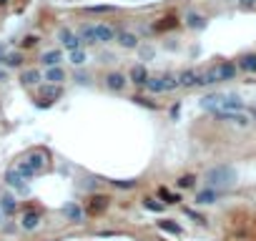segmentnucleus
Listing matches in <instances>:
<instances>
[{
  "label": "nucleus",
  "instance_id": "obj_1",
  "mask_svg": "<svg viewBox=\"0 0 256 241\" xmlns=\"http://www.w3.org/2000/svg\"><path fill=\"white\" fill-rule=\"evenodd\" d=\"M236 181H239V173L231 169V166H216V169H211V171L206 173V184H208L211 189H219V191L234 186Z\"/></svg>",
  "mask_w": 256,
  "mask_h": 241
},
{
  "label": "nucleus",
  "instance_id": "obj_2",
  "mask_svg": "<svg viewBox=\"0 0 256 241\" xmlns=\"http://www.w3.org/2000/svg\"><path fill=\"white\" fill-rule=\"evenodd\" d=\"M81 38L85 43H113L116 40V28L108 23H96V25H85L81 30Z\"/></svg>",
  "mask_w": 256,
  "mask_h": 241
},
{
  "label": "nucleus",
  "instance_id": "obj_3",
  "mask_svg": "<svg viewBox=\"0 0 256 241\" xmlns=\"http://www.w3.org/2000/svg\"><path fill=\"white\" fill-rule=\"evenodd\" d=\"M143 88L148 93L158 96V93H171V90L181 88V83H178V75H156V78H148Z\"/></svg>",
  "mask_w": 256,
  "mask_h": 241
},
{
  "label": "nucleus",
  "instance_id": "obj_4",
  "mask_svg": "<svg viewBox=\"0 0 256 241\" xmlns=\"http://www.w3.org/2000/svg\"><path fill=\"white\" fill-rule=\"evenodd\" d=\"M28 163H30V169H33L35 173H43L45 169L51 166V156H48V151L45 148H35V151H30L28 156H23Z\"/></svg>",
  "mask_w": 256,
  "mask_h": 241
},
{
  "label": "nucleus",
  "instance_id": "obj_5",
  "mask_svg": "<svg viewBox=\"0 0 256 241\" xmlns=\"http://www.w3.org/2000/svg\"><path fill=\"white\" fill-rule=\"evenodd\" d=\"M214 116L221 118V120H229V123H236L239 128L251 126V116H249L246 111H216Z\"/></svg>",
  "mask_w": 256,
  "mask_h": 241
},
{
  "label": "nucleus",
  "instance_id": "obj_6",
  "mask_svg": "<svg viewBox=\"0 0 256 241\" xmlns=\"http://www.w3.org/2000/svg\"><path fill=\"white\" fill-rule=\"evenodd\" d=\"M178 83H181V88H204L206 86L204 73L193 70V68H186L184 73H178Z\"/></svg>",
  "mask_w": 256,
  "mask_h": 241
},
{
  "label": "nucleus",
  "instance_id": "obj_7",
  "mask_svg": "<svg viewBox=\"0 0 256 241\" xmlns=\"http://www.w3.org/2000/svg\"><path fill=\"white\" fill-rule=\"evenodd\" d=\"M5 186L15 189L18 193H28V178H25V176H23L18 169H15V166H13V169H8V171H5Z\"/></svg>",
  "mask_w": 256,
  "mask_h": 241
},
{
  "label": "nucleus",
  "instance_id": "obj_8",
  "mask_svg": "<svg viewBox=\"0 0 256 241\" xmlns=\"http://www.w3.org/2000/svg\"><path fill=\"white\" fill-rule=\"evenodd\" d=\"M58 38H60V45H63L66 51H78L83 48V38L78 33H73L70 28H60L58 30Z\"/></svg>",
  "mask_w": 256,
  "mask_h": 241
},
{
  "label": "nucleus",
  "instance_id": "obj_9",
  "mask_svg": "<svg viewBox=\"0 0 256 241\" xmlns=\"http://www.w3.org/2000/svg\"><path fill=\"white\" fill-rule=\"evenodd\" d=\"M108 206H111V199H108V196H103V193H96V196H90V199H88V204H85V211H88L90 216H101V214H103V211L108 208Z\"/></svg>",
  "mask_w": 256,
  "mask_h": 241
},
{
  "label": "nucleus",
  "instance_id": "obj_10",
  "mask_svg": "<svg viewBox=\"0 0 256 241\" xmlns=\"http://www.w3.org/2000/svg\"><path fill=\"white\" fill-rule=\"evenodd\" d=\"M214 73H216V81L223 83V81H234L236 73H239V66L231 63V60H223V63L214 66Z\"/></svg>",
  "mask_w": 256,
  "mask_h": 241
},
{
  "label": "nucleus",
  "instance_id": "obj_11",
  "mask_svg": "<svg viewBox=\"0 0 256 241\" xmlns=\"http://www.w3.org/2000/svg\"><path fill=\"white\" fill-rule=\"evenodd\" d=\"M216 111H246V103L241 101L236 93H223L221 105H219ZM216 111H211V113H216Z\"/></svg>",
  "mask_w": 256,
  "mask_h": 241
},
{
  "label": "nucleus",
  "instance_id": "obj_12",
  "mask_svg": "<svg viewBox=\"0 0 256 241\" xmlns=\"http://www.w3.org/2000/svg\"><path fill=\"white\" fill-rule=\"evenodd\" d=\"M116 43L120 48H138V35L131 33V30H116Z\"/></svg>",
  "mask_w": 256,
  "mask_h": 241
},
{
  "label": "nucleus",
  "instance_id": "obj_13",
  "mask_svg": "<svg viewBox=\"0 0 256 241\" xmlns=\"http://www.w3.org/2000/svg\"><path fill=\"white\" fill-rule=\"evenodd\" d=\"M43 81H48V83H53V86H63V83H66V70L60 68V66L45 68V73H43Z\"/></svg>",
  "mask_w": 256,
  "mask_h": 241
},
{
  "label": "nucleus",
  "instance_id": "obj_14",
  "mask_svg": "<svg viewBox=\"0 0 256 241\" xmlns=\"http://www.w3.org/2000/svg\"><path fill=\"white\" fill-rule=\"evenodd\" d=\"M18 199H15L13 193H3L0 196V211H3L5 216H15V211H18Z\"/></svg>",
  "mask_w": 256,
  "mask_h": 241
},
{
  "label": "nucleus",
  "instance_id": "obj_15",
  "mask_svg": "<svg viewBox=\"0 0 256 241\" xmlns=\"http://www.w3.org/2000/svg\"><path fill=\"white\" fill-rule=\"evenodd\" d=\"M105 86H108L111 90H116V93H120V90L128 86V78L123 73H108L105 75Z\"/></svg>",
  "mask_w": 256,
  "mask_h": 241
},
{
  "label": "nucleus",
  "instance_id": "obj_16",
  "mask_svg": "<svg viewBox=\"0 0 256 241\" xmlns=\"http://www.w3.org/2000/svg\"><path fill=\"white\" fill-rule=\"evenodd\" d=\"M23 63H25V53L23 51H8L5 53V58H3V66L5 68H23Z\"/></svg>",
  "mask_w": 256,
  "mask_h": 241
},
{
  "label": "nucleus",
  "instance_id": "obj_17",
  "mask_svg": "<svg viewBox=\"0 0 256 241\" xmlns=\"http://www.w3.org/2000/svg\"><path fill=\"white\" fill-rule=\"evenodd\" d=\"M40 226V214L38 211H25L23 219H20V229L23 231H35Z\"/></svg>",
  "mask_w": 256,
  "mask_h": 241
},
{
  "label": "nucleus",
  "instance_id": "obj_18",
  "mask_svg": "<svg viewBox=\"0 0 256 241\" xmlns=\"http://www.w3.org/2000/svg\"><path fill=\"white\" fill-rule=\"evenodd\" d=\"M20 83L23 86H40L43 83V73L38 68H25L20 73Z\"/></svg>",
  "mask_w": 256,
  "mask_h": 241
},
{
  "label": "nucleus",
  "instance_id": "obj_19",
  "mask_svg": "<svg viewBox=\"0 0 256 241\" xmlns=\"http://www.w3.org/2000/svg\"><path fill=\"white\" fill-rule=\"evenodd\" d=\"M60 60H63V51L60 48H53V51H45L40 55V63L45 68H53V66H60Z\"/></svg>",
  "mask_w": 256,
  "mask_h": 241
},
{
  "label": "nucleus",
  "instance_id": "obj_20",
  "mask_svg": "<svg viewBox=\"0 0 256 241\" xmlns=\"http://www.w3.org/2000/svg\"><path fill=\"white\" fill-rule=\"evenodd\" d=\"M151 78V75H148V70H146V66H133L131 68V73H128V81L131 83H136V86H146V81Z\"/></svg>",
  "mask_w": 256,
  "mask_h": 241
},
{
  "label": "nucleus",
  "instance_id": "obj_21",
  "mask_svg": "<svg viewBox=\"0 0 256 241\" xmlns=\"http://www.w3.org/2000/svg\"><path fill=\"white\" fill-rule=\"evenodd\" d=\"M219 196H221V191L219 189H204V191H199V193H196V204H214V201H219Z\"/></svg>",
  "mask_w": 256,
  "mask_h": 241
},
{
  "label": "nucleus",
  "instance_id": "obj_22",
  "mask_svg": "<svg viewBox=\"0 0 256 241\" xmlns=\"http://www.w3.org/2000/svg\"><path fill=\"white\" fill-rule=\"evenodd\" d=\"M239 70H244V73H256V53H244L239 58Z\"/></svg>",
  "mask_w": 256,
  "mask_h": 241
},
{
  "label": "nucleus",
  "instance_id": "obj_23",
  "mask_svg": "<svg viewBox=\"0 0 256 241\" xmlns=\"http://www.w3.org/2000/svg\"><path fill=\"white\" fill-rule=\"evenodd\" d=\"M173 28H178V18H176V15H166V18H161V23L154 25L156 33H166V30H173Z\"/></svg>",
  "mask_w": 256,
  "mask_h": 241
},
{
  "label": "nucleus",
  "instance_id": "obj_24",
  "mask_svg": "<svg viewBox=\"0 0 256 241\" xmlns=\"http://www.w3.org/2000/svg\"><path fill=\"white\" fill-rule=\"evenodd\" d=\"M63 214L70 219V221H75V224H81L83 221V216H85V211L78 206V204H68L66 208H63Z\"/></svg>",
  "mask_w": 256,
  "mask_h": 241
},
{
  "label": "nucleus",
  "instance_id": "obj_25",
  "mask_svg": "<svg viewBox=\"0 0 256 241\" xmlns=\"http://www.w3.org/2000/svg\"><path fill=\"white\" fill-rule=\"evenodd\" d=\"M186 25L193 28V30H204L206 28V18H204V15H199V13H188L186 15Z\"/></svg>",
  "mask_w": 256,
  "mask_h": 241
},
{
  "label": "nucleus",
  "instance_id": "obj_26",
  "mask_svg": "<svg viewBox=\"0 0 256 241\" xmlns=\"http://www.w3.org/2000/svg\"><path fill=\"white\" fill-rule=\"evenodd\" d=\"M60 96H63V88H60V86H53V83H51L48 88H43V93H40V98L51 101V103H53V101H58Z\"/></svg>",
  "mask_w": 256,
  "mask_h": 241
},
{
  "label": "nucleus",
  "instance_id": "obj_27",
  "mask_svg": "<svg viewBox=\"0 0 256 241\" xmlns=\"http://www.w3.org/2000/svg\"><path fill=\"white\" fill-rule=\"evenodd\" d=\"M68 60L75 66V68H81V66H85V60H88V55H85V51L83 48H78V51H68Z\"/></svg>",
  "mask_w": 256,
  "mask_h": 241
},
{
  "label": "nucleus",
  "instance_id": "obj_28",
  "mask_svg": "<svg viewBox=\"0 0 256 241\" xmlns=\"http://www.w3.org/2000/svg\"><path fill=\"white\" fill-rule=\"evenodd\" d=\"M158 229H161V231H166V234L181 236V226H178L176 221H171V219H163V221H158Z\"/></svg>",
  "mask_w": 256,
  "mask_h": 241
},
{
  "label": "nucleus",
  "instance_id": "obj_29",
  "mask_svg": "<svg viewBox=\"0 0 256 241\" xmlns=\"http://www.w3.org/2000/svg\"><path fill=\"white\" fill-rule=\"evenodd\" d=\"M15 169H18V171H20V173H23V176H25L28 181H33V178L38 176V173H35L33 169H30V163H28L25 158H20V161H15Z\"/></svg>",
  "mask_w": 256,
  "mask_h": 241
},
{
  "label": "nucleus",
  "instance_id": "obj_30",
  "mask_svg": "<svg viewBox=\"0 0 256 241\" xmlns=\"http://www.w3.org/2000/svg\"><path fill=\"white\" fill-rule=\"evenodd\" d=\"M38 45H40V35L28 33V35L20 40V51H30V48H38Z\"/></svg>",
  "mask_w": 256,
  "mask_h": 241
},
{
  "label": "nucleus",
  "instance_id": "obj_31",
  "mask_svg": "<svg viewBox=\"0 0 256 241\" xmlns=\"http://www.w3.org/2000/svg\"><path fill=\"white\" fill-rule=\"evenodd\" d=\"M158 196H161L166 204H178V201H181V196H178V193H171L169 189H163V186L158 189Z\"/></svg>",
  "mask_w": 256,
  "mask_h": 241
},
{
  "label": "nucleus",
  "instance_id": "obj_32",
  "mask_svg": "<svg viewBox=\"0 0 256 241\" xmlns=\"http://www.w3.org/2000/svg\"><path fill=\"white\" fill-rule=\"evenodd\" d=\"M176 186H178V189H193V186H196V176H191V173L181 176V178L176 181Z\"/></svg>",
  "mask_w": 256,
  "mask_h": 241
},
{
  "label": "nucleus",
  "instance_id": "obj_33",
  "mask_svg": "<svg viewBox=\"0 0 256 241\" xmlns=\"http://www.w3.org/2000/svg\"><path fill=\"white\" fill-rule=\"evenodd\" d=\"M143 206L148 208V211H163V201H156V199H148V196H146V199H143Z\"/></svg>",
  "mask_w": 256,
  "mask_h": 241
},
{
  "label": "nucleus",
  "instance_id": "obj_34",
  "mask_svg": "<svg viewBox=\"0 0 256 241\" xmlns=\"http://www.w3.org/2000/svg\"><path fill=\"white\" fill-rule=\"evenodd\" d=\"M111 184H113L116 189H123V191H128V189H136V186H138V181H111Z\"/></svg>",
  "mask_w": 256,
  "mask_h": 241
},
{
  "label": "nucleus",
  "instance_id": "obj_35",
  "mask_svg": "<svg viewBox=\"0 0 256 241\" xmlns=\"http://www.w3.org/2000/svg\"><path fill=\"white\" fill-rule=\"evenodd\" d=\"M131 101H136V103L146 105V108H158V103H151V101H148V98H143V96H133Z\"/></svg>",
  "mask_w": 256,
  "mask_h": 241
},
{
  "label": "nucleus",
  "instance_id": "obj_36",
  "mask_svg": "<svg viewBox=\"0 0 256 241\" xmlns=\"http://www.w3.org/2000/svg\"><path fill=\"white\" fill-rule=\"evenodd\" d=\"M236 5L241 10H254L256 8V0H236Z\"/></svg>",
  "mask_w": 256,
  "mask_h": 241
},
{
  "label": "nucleus",
  "instance_id": "obj_37",
  "mask_svg": "<svg viewBox=\"0 0 256 241\" xmlns=\"http://www.w3.org/2000/svg\"><path fill=\"white\" fill-rule=\"evenodd\" d=\"M88 10H90V13H111L113 8H111V5H93V8H88Z\"/></svg>",
  "mask_w": 256,
  "mask_h": 241
},
{
  "label": "nucleus",
  "instance_id": "obj_38",
  "mask_svg": "<svg viewBox=\"0 0 256 241\" xmlns=\"http://www.w3.org/2000/svg\"><path fill=\"white\" fill-rule=\"evenodd\" d=\"M186 216H191L196 224H206V219H204V216H199V214H196V211H186Z\"/></svg>",
  "mask_w": 256,
  "mask_h": 241
},
{
  "label": "nucleus",
  "instance_id": "obj_39",
  "mask_svg": "<svg viewBox=\"0 0 256 241\" xmlns=\"http://www.w3.org/2000/svg\"><path fill=\"white\" fill-rule=\"evenodd\" d=\"M5 53H8V45L0 40V66H3V58H5Z\"/></svg>",
  "mask_w": 256,
  "mask_h": 241
},
{
  "label": "nucleus",
  "instance_id": "obj_40",
  "mask_svg": "<svg viewBox=\"0 0 256 241\" xmlns=\"http://www.w3.org/2000/svg\"><path fill=\"white\" fill-rule=\"evenodd\" d=\"M178 113H181V105H178V103H176V105H171V116H173V118H178Z\"/></svg>",
  "mask_w": 256,
  "mask_h": 241
},
{
  "label": "nucleus",
  "instance_id": "obj_41",
  "mask_svg": "<svg viewBox=\"0 0 256 241\" xmlns=\"http://www.w3.org/2000/svg\"><path fill=\"white\" fill-rule=\"evenodd\" d=\"M8 3H10V0H0V8H5Z\"/></svg>",
  "mask_w": 256,
  "mask_h": 241
},
{
  "label": "nucleus",
  "instance_id": "obj_42",
  "mask_svg": "<svg viewBox=\"0 0 256 241\" xmlns=\"http://www.w3.org/2000/svg\"><path fill=\"white\" fill-rule=\"evenodd\" d=\"M3 221H5V214H3V211H0V226H3Z\"/></svg>",
  "mask_w": 256,
  "mask_h": 241
},
{
  "label": "nucleus",
  "instance_id": "obj_43",
  "mask_svg": "<svg viewBox=\"0 0 256 241\" xmlns=\"http://www.w3.org/2000/svg\"><path fill=\"white\" fill-rule=\"evenodd\" d=\"M254 118H256V111H254Z\"/></svg>",
  "mask_w": 256,
  "mask_h": 241
}]
</instances>
